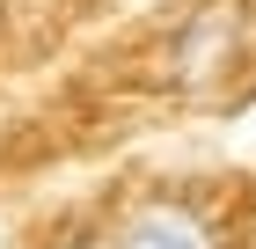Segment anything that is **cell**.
Returning <instances> with one entry per match:
<instances>
[{
    "mask_svg": "<svg viewBox=\"0 0 256 249\" xmlns=\"http://www.w3.org/2000/svg\"><path fill=\"white\" fill-rule=\"evenodd\" d=\"M234 37H242V15H234V8L190 15L183 37H176V81H212L220 66H227V52H234Z\"/></svg>",
    "mask_w": 256,
    "mask_h": 249,
    "instance_id": "cell-1",
    "label": "cell"
},
{
    "mask_svg": "<svg viewBox=\"0 0 256 249\" xmlns=\"http://www.w3.org/2000/svg\"><path fill=\"white\" fill-rule=\"evenodd\" d=\"M118 249H212V227H205L190 205L161 198V205H139L132 220H124Z\"/></svg>",
    "mask_w": 256,
    "mask_h": 249,
    "instance_id": "cell-2",
    "label": "cell"
}]
</instances>
